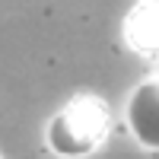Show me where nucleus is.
<instances>
[{"mask_svg": "<svg viewBox=\"0 0 159 159\" xmlns=\"http://www.w3.org/2000/svg\"><path fill=\"white\" fill-rule=\"evenodd\" d=\"M124 38L137 54L156 57L159 54V3H143L127 16L124 25Z\"/></svg>", "mask_w": 159, "mask_h": 159, "instance_id": "3", "label": "nucleus"}, {"mask_svg": "<svg viewBox=\"0 0 159 159\" xmlns=\"http://www.w3.org/2000/svg\"><path fill=\"white\" fill-rule=\"evenodd\" d=\"M127 127L140 147L159 153V80H147L130 92Z\"/></svg>", "mask_w": 159, "mask_h": 159, "instance_id": "2", "label": "nucleus"}, {"mask_svg": "<svg viewBox=\"0 0 159 159\" xmlns=\"http://www.w3.org/2000/svg\"><path fill=\"white\" fill-rule=\"evenodd\" d=\"M147 3H159V0H147Z\"/></svg>", "mask_w": 159, "mask_h": 159, "instance_id": "4", "label": "nucleus"}, {"mask_svg": "<svg viewBox=\"0 0 159 159\" xmlns=\"http://www.w3.org/2000/svg\"><path fill=\"white\" fill-rule=\"evenodd\" d=\"M111 115L108 105L96 96H76L70 105L48 121L45 127V143L51 153H57L64 159H80L89 156L102 147L105 134H108Z\"/></svg>", "mask_w": 159, "mask_h": 159, "instance_id": "1", "label": "nucleus"}]
</instances>
